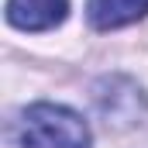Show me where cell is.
I'll list each match as a JSON object with an SVG mask.
<instances>
[{
  "label": "cell",
  "instance_id": "obj_1",
  "mask_svg": "<svg viewBox=\"0 0 148 148\" xmlns=\"http://www.w3.org/2000/svg\"><path fill=\"white\" fill-rule=\"evenodd\" d=\"M7 141L10 148H90V127L66 107L35 103L10 124Z\"/></svg>",
  "mask_w": 148,
  "mask_h": 148
},
{
  "label": "cell",
  "instance_id": "obj_2",
  "mask_svg": "<svg viewBox=\"0 0 148 148\" xmlns=\"http://www.w3.org/2000/svg\"><path fill=\"white\" fill-rule=\"evenodd\" d=\"M69 10V0H7V21L21 31H48Z\"/></svg>",
  "mask_w": 148,
  "mask_h": 148
},
{
  "label": "cell",
  "instance_id": "obj_3",
  "mask_svg": "<svg viewBox=\"0 0 148 148\" xmlns=\"http://www.w3.org/2000/svg\"><path fill=\"white\" fill-rule=\"evenodd\" d=\"M86 14H90L93 28L110 31V28L141 21L148 14V0H86Z\"/></svg>",
  "mask_w": 148,
  "mask_h": 148
}]
</instances>
